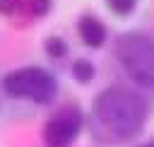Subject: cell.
Listing matches in <instances>:
<instances>
[{
	"mask_svg": "<svg viewBox=\"0 0 154 147\" xmlns=\"http://www.w3.org/2000/svg\"><path fill=\"white\" fill-rule=\"evenodd\" d=\"M91 113L101 140L130 142L147 123L149 101L130 87H108L94 99Z\"/></svg>",
	"mask_w": 154,
	"mask_h": 147,
	"instance_id": "obj_1",
	"label": "cell"
},
{
	"mask_svg": "<svg viewBox=\"0 0 154 147\" xmlns=\"http://www.w3.org/2000/svg\"><path fill=\"white\" fill-rule=\"evenodd\" d=\"M116 58L140 87L154 89V36L130 31L116 39Z\"/></svg>",
	"mask_w": 154,
	"mask_h": 147,
	"instance_id": "obj_2",
	"label": "cell"
},
{
	"mask_svg": "<svg viewBox=\"0 0 154 147\" xmlns=\"http://www.w3.org/2000/svg\"><path fill=\"white\" fill-rule=\"evenodd\" d=\"M2 89L7 96L12 99H22V101H31V104H51L58 94V84L55 77L36 65L29 67H19L12 70L2 77Z\"/></svg>",
	"mask_w": 154,
	"mask_h": 147,
	"instance_id": "obj_3",
	"label": "cell"
},
{
	"mask_svg": "<svg viewBox=\"0 0 154 147\" xmlns=\"http://www.w3.org/2000/svg\"><path fill=\"white\" fill-rule=\"evenodd\" d=\"M82 130V113L77 106L67 104L55 116H51L43 125V142L46 147H67Z\"/></svg>",
	"mask_w": 154,
	"mask_h": 147,
	"instance_id": "obj_4",
	"label": "cell"
},
{
	"mask_svg": "<svg viewBox=\"0 0 154 147\" xmlns=\"http://www.w3.org/2000/svg\"><path fill=\"white\" fill-rule=\"evenodd\" d=\"M77 29H79V36H82L84 46H89V48H101V46L106 43V27H103V22H101L99 17H94V14H82Z\"/></svg>",
	"mask_w": 154,
	"mask_h": 147,
	"instance_id": "obj_5",
	"label": "cell"
},
{
	"mask_svg": "<svg viewBox=\"0 0 154 147\" xmlns=\"http://www.w3.org/2000/svg\"><path fill=\"white\" fill-rule=\"evenodd\" d=\"M94 75H96V70H94V65H91L87 58H77V60L72 63V77H75L77 82L89 84V82L94 80Z\"/></svg>",
	"mask_w": 154,
	"mask_h": 147,
	"instance_id": "obj_6",
	"label": "cell"
},
{
	"mask_svg": "<svg viewBox=\"0 0 154 147\" xmlns=\"http://www.w3.org/2000/svg\"><path fill=\"white\" fill-rule=\"evenodd\" d=\"M0 12L7 17L14 14H29V0H0Z\"/></svg>",
	"mask_w": 154,
	"mask_h": 147,
	"instance_id": "obj_7",
	"label": "cell"
},
{
	"mask_svg": "<svg viewBox=\"0 0 154 147\" xmlns=\"http://www.w3.org/2000/svg\"><path fill=\"white\" fill-rule=\"evenodd\" d=\"M43 46H46V53H48L51 58H55V60H60V58L67 53V43H65V39H60V36H48Z\"/></svg>",
	"mask_w": 154,
	"mask_h": 147,
	"instance_id": "obj_8",
	"label": "cell"
},
{
	"mask_svg": "<svg viewBox=\"0 0 154 147\" xmlns=\"http://www.w3.org/2000/svg\"><path fill=\"white\" fill-rule=\"evenodd\" d=\"M53 7V0H29V17H46Z\"/></svg>",
	"mask_w": 154,
	"mask_h": 147,
	"instance_id": "obj_9",
	"label": "cell"
},
{
	"mask_svg": "<svg viewBox=\"0 0 154 147\" xmlns=\"http://www.w3.org/2000/svg\"><path fill=\"white\" fill-rule=\"evenodd\" d=\"M106 5L116 12V14H120V17H125V14H130L132 10H135V5H137V0H106Z\"/></svg>",
	"mask_w": 154,
	"mask_h": 147,
	"instance_id": "obj_10",
	"label": "cell"
},
{
	"mask_svg": "<svg viewBox=\"0 0 154 147\" xmlns=\"http://www.w3.org/2000/svg\"><path fill=\"white\" fill-rule=\"evenodd\" d=\"M144 147H154V145H144Z\"/></svg>",
	"mask_w": 154,
	"mask_h": 147,
	"instance_id": "obj_11",
	"label": "cell"
}]
</instances>
